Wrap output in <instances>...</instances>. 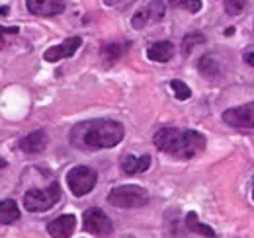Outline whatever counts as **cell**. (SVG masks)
I'll return each mask as SVG.
<instances>
[{"instance_id": "obj_1", "label": "cell", "mask_w": 254, "mask_h": 238, "mask_svg": "<svg viewBox=\"0 0 254 238\" xmlns=\"http://www.w3.org/2000/svg\"><path fill=\"white\" fill-rule=\"evenodd\" d=\"M124 125L114 119H92L72 127L70 143L84 150L112 149L124 141Z\"/></svg>"}, {"instance_id": "obj_2", "label": "cell", "mask_w": 254, "mask_h": 238, "mask_svg": "<svg viewBox=\"0 0 254 238\" xmlns=\"http://www.w3.org/2000/svg\"><path fill=\"white\" fill-rule=\"evenodd\" d=\"M155 147L176 158H193L205 149V137L191 129L162 127L153 137Z\"/></svg>"}, {"instance_id": "obj_3", "label": "cell", "mask_w": 254, "mask_h": 238, "mask_svg": "<svg viewBox=\"0 0 254 238\" xmlns=\"http://www.w3.org/2000/svg\"><path fill=\"white\" fill-rule=\"evenodd\" d=\"M108 203L120 209H137L149 203V193L141 185H118L108 193Z\"/></svg>"}, {"instance_id": "obj_4", "label": "cell", "mask_w": 254, "mask_h": 238, "mask_svg": "<svg viewBox=\"0 0 254 238\" xmlns=\"http://www.w3.org/2000/svg\"><path fill=\"white\" fill-rule=\"evenodd\" d=\"M61 199V187L57 181H51L45 189H30L24 195V207L30 213H43L53 205H57Z\"/></svg>"}, {"instance_id": "obj_5", "label": "cell", "mask_w": 254, "mask_h": 238, "mask_svg": "<svg viewBox=\"0 0 254 238\" xmlns=\"http://www.w3.org/2000/svg\"><path fill=\"white\" fill-rule=\"evenodd\" d=\"M96 181H98V174L90 166H76L66 172V183L74 197H82L90 193L94 189Z\"/></svg>"}, {"instance_id": "obj_6", "label": "cell", "mask_w": 254, "mask_h": 238, "mask_svg": "<svg viewBox=\"0 0 254 238\" xmlns=\"http://www.w3.org/2000/svg\"><path fill=\"white\" fill-rule=\"evenodd\" d=\"M82 227L88 235L94 237H108L114 233V223L110 221V217L102 211V209H88L82 215Z\"/></svg>"}, {"instance_id": "obj_7", "label": "cell", "mask_w": 254, "mask_h": 238, "mask_svg": "<svg viewBox=\"0 0 254 238\" xmlns=\"http://www.w3.org/2000/svg\"><path fill=\"white\" fill-rule=\"evenodd\" d=\"M164 14H166L164 2H162V0H151V2H147L143 8H139V10L135 12V16L131 18V26H133L135 30H143V28H147L149 24H155V22L162 20Z\"/></svg>"}, {"instance_id": "obj_8", "label": "cell", "mask_w": 254, "mask_h": 238, "mask_svg": "<svg viewBox=\"0 0 254 238\" xmlns=\"http://www.w3.org/2000/svg\"><path fill=\"white\" fill-rule=\"evenodd\" d=\"M223 121L237 129H254V102L225 110Z\"/></svg>"}, {"instance_id": "obj_9", "label": "cell", "mask_w": 254, "mask_h": 238, "mask_svg": "<svg viewBox=\"0 0 254 238\" xmlns=\"http://www.w3.org/2000/svg\"><path fill=\"white\" fill-rule=\"evenodd\" d=\"M80 45H82V39H80V37H68V39H64L63 43L49 47V49L43 53V59L49 60V62H57V60L68 59V57H72V55L80 49Z\"/></svg>"}, {"instance_id": "obj_10", "label": "cell", "mask_w": 254, "mask_h": 238, "mask_svg": "<svg viewBox=\"0 0 254 238\" xmlns=\"http://www.w3.org/2000/svg\"><path fill=\"white\" fill-rule=\"evenodd\" d=\"M74 227H76V217L64 213V215L57 217L55 221H51L47 225V233H49V237L53 238H68L72 237Z\"/></svg>"}, {"instance_id": "obj_11", "label": "cell", "mask_w": 254, "mask_h": 238, "mask_svg": "<svg viewBox=\"0 0 254 238\" xmlns=\"http://www.w3.org/2000/svg\"><path fill=\"white\" fill-rule=\"evenodd\" d=\"M47 133L45 131H33L30 135L22 137L18 141V149L22 150L24 154H39L43 152L45 147H47Z\"/></svg>"}, {"instance_id": "obj_12", "label": "cell", "mask_w": 254, "mask_h": 238, "mask_svg": "<svg viewBox=\"0 0 254 238\" xmlns=\"http://www.w3.org/2000/svg\"><path fill=\"white\" fill-rule=\"evenodd\" d=\"M26 4L35 16H57L64 10V0H26Z\"/></svg>"}, {"instance_id": "obj_13", "label": "cell", "mask_w": 254, "mask_h": 238, "mask_svg": "<svg viewBox=\"0 0 254 238\" xmlns=\"http://www.w3.org/2000/svg\"><path fill=\"white\" fill-rule=\"evenodd\" d=\"M122 168L127 176H135V174H143L151 168V154H143V156H135V154H126L122 158Z\"/></svg>"}, {"instance_id": "obj_14", "label": "cell", "mask_w": 254, "mask_h": 238, "mask_svg": "<svg viewBox=\"0 0 254 238\" xmlns=\"http://www.w3.org/2000/svg\"><path fill=\"white\" fill-rule=\"evenodd\" d=\"M174 53H176V49L170 41H157L147 49V57L155 62H168L174 57Z\"/></svg>"}, {"instance_id": "obj_15", "label": "cell", "mask_w": 254, "mask_h": 238, "mask_svg": "<svg viewBox=\"0 0 254 238\" xmlns=\"http://www.w3.org/2000/svg\"><path fill=\"white\" fill-rule=\"evenodd\" d=\"M197 68H199V72L205 76V78H217V76H221L223 74V66L219 59L215 57V55H203L199 62H197Z\"/></svg>"}, {"instance_id": "obj_16", "label": "cell", "mask_w": 254, "mask_h": 238, "mask_svg": "<svg viewBox=\"0 0 254 238\" xmlns=\"http://www.w3.org/2000/svg\"><path fill=\"white\" fill-rule=\"evenodd\" d=\"M20 219V209L16 205V201L12 199H2L0 203V223L6 227V225H12Z\"/></svg>"}, {"instance_id": "obj_17", "label": "cell", "mask_w": 254, "mask_h": 238, "mask_svg": "<svg viewBox=\"0 0 254 238\" xmlns=\"http://www.w3.org/2000/svg\"><path fill=\"white\" fill-rule=\"evenodd\" d=\"M186 227H188V231H191V233H197V235H203V237H215V231L211 227L199 223L197 213H193V211H190L186 215Z\"/></svg>"}, {"instance_id": "obj_18", "label": "cell", "mask_w": 254, "mask_h": 238, "mask_svg": "<svg viewBox=\"0 0 254 238\" xmlns=\"http://www.w3.org/2000/svg\"><path fill=\"white\" fill-rule=\"evenodd\" d=\"M126 49H127V43H108L102 49V57L108 60V62H116L118 59L124 57Z\"/></svg>"}, {"instance_id": "obj_19", "label": "cell", "mask_w": 254, "mask_h": 238, "mask_svg": "<svg viewBox=\"0 0 254 238\" xmlns=\"http://www.w3.org/2000/svg\"><path fill=\"white\" fill-rule=\"evenodd\" d=\"M168 4L172 8H182L191 14H197L201 10V0H168Z\"/></svg>"}, {"instance_id": "obj_20", "label": "cell", "mask_w": 254, "mask_h": 238, "mask_svg": "<svg viewBox=\"0 0 254 238\" xmlns=\"http://www.w3.org/2000/svg\"><path fill=\"white\" fill-rule=\"evenodd\" d=\"M199 43H205V35H201V33H190V35H186L184 41H182L184 55H188L191 51V47H195V45H199Z\"/></svg>"}, {"instance_id": "obj_21", "label": "cell", "mask_w": 254, "mask_h": 238, "mask_svg": "<svg viewBox=\"0 0 254 238\" xmlns=\"http://www.w3.org/2000/svg\"><path fill=\"white\" fill-rule=\"evenodd\" d=\"M223 6H225V12L229 16H239L245 10L247 0H223Z\"/></svg>"}, {"instance_id": "obj_22", "label": "cell", "mask_w": 254, "mask_h": 238, "mask_svg": "<svg viewBox=\"0 0 254 238\" xmlns=\"http://www.w3.org/2000/svg\"><path fill=\"white\" fill-rule=\"evenodd\" d=\"M170 88L174 90L176 100H188L191 96V90L188 88V84H184L182 80H172V82H170Z\"/></svg>"}, {"instance_id": "obj_23", "label": "cell", "mask_w": 254, "mask_h": 238, "mask_svg": "<svg viewBox=\"0 0 254 238\" xmlns=\"http://www.w3.org/2000/svg\"><path fill=\"white\" fill-rule=\"evenodd\" d=\"M243 59H245V62H247V64L254 66V51H247V53L243 55Z\"/></svg>"}, {"instance_id": "obj_24", "label": "cell", "mask_w": 254, "mask_h": 238, "mask_svg": "<svg viewBox=\"0 0 254 238\" xmlns=\"http://www.w3.org/2000/svg\"><path fill=\"white\" fill-rule=\"evenodd\" d=\"M120 0H104V4H108V6H114V4H118Z\"/></svg>"}, {"instance_id": "obj_25", "label": "cell", "mask_w": 254, "mask_h": 238, "mask_svg": "<svg viewBox=\"0 0 254 238\" xmlns=\"http://www.w3.org/2000/svg\"><path fill=\"white\" fill-rule=\"evenodd\" d=\"M253 197H254V183H253Z\"/></svg>"}]
</instances>
